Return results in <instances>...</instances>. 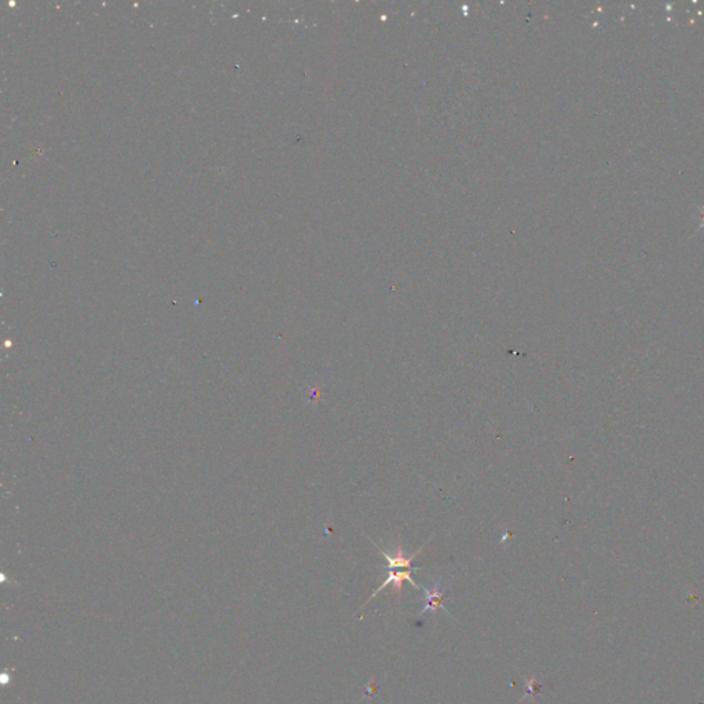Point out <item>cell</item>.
<instances>
[{"mask_svg": "<svg viewBox=\"0 0 704 704\" xmlns=\"http://www.w3.org/2000/svg\"><path fill=\"white\" fill-rule=\"evenodd\" d=\"M418 569H420V567H414V569H387V571H388V576H387L385 582H384V583L380 586L379 589H377V590L372 595V597L369 598V601H370V600H373L375 597L379 595L381 590H384V589H385L387 586H389V585H392V586H394V590L396 592V596H398V600H399V598H401V595H402V583H403L405 581H407V582H408L411 586H414L415 589H421L423 586H420V585H418V583H417V582L411 578L413 572H414V571H418ZM369 601H368V602H369Z\"/></svg>", "mask_w": 704, "mask_h": 704, "instance_id": "obj_1", "label": "cell"}, {"mask_svg": "<svg viewBox=\"0 0 704 704\" xmlns=\"http://www.w3.org/2000/svg\"><path fill=\"white\" fill-rule=\"evenodd\" d=\"M375 546L379 549L380 553H381V554L385 557V560L388 562V566L385 567L387 569H414V567H411V563H413V560H414V559L420 554V552H421V549H418V550H415L411 556L406 557V556H405V550H403L402 545L399 543V545L396 546V553H395V556H391V554H388L387 552H384L382 549H380L379 545H376V543H375Z\"/></svg>", "mask_w": 704, "mask_h": 704, "instance_id": "obj_3", "label": "cell"}, {"mask_svg": "<svg viewBox=\"0 0 704 704\" xmlns=\"http://www.w3.org/2000/svg\"><path fill=\"white\" fill-rule=\"evenodd\" d=\"M421 590L424 592V597H423V601H424V608L420 611L418 617L424 615L425 612L431 611L436 614L437 609H443L444 612H449V609L446 608L444 605V601H446V592L440 588V583L439 582H434L432 586L428 589V588H421Z\"/></svg>", "mask_w": 704, "mask_h": 704, "instance_id": "obj_2", "label": "cell"}, {"mask_svg": "<svg viewBox=\"0 0 704 704\" xmlns=\"http://www.w3.org/2000/svg\"><path fill=\"white\" fill-rule=\"evenodd\" d=\"M540 691H541V684L535 678L533 677L531 679H527V692L523 696V699L530 698V696L535 698L540 693Z\"/></svg>", "mask_w": 704, "mask_h": 704, "instance_id": "obj_4", "label": "cell"}]
</instances>
